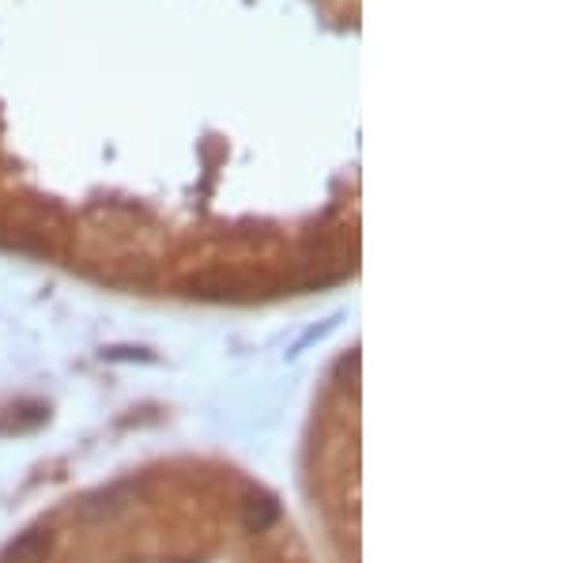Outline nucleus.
<instances>
[{
  "mask_svg": "<svg viewBox=\"0 0 566 563\" xmlns=\"http://www.w3.org/2000/svg\"><path fill=\"white\" fill-rule=\"evenodd\" d=\"M53 533L50 530H27L4 549L0 563H50L53 556Z\"/></svg>",
  "mask_w": 566,
  "mask_h": 563,
  "instance_id": "f257e3e1",
  "label": "nucleus"
},
{
  "mask_svg": "<svg viewBox=\"0 0 566 563\" xmlns=\"http://www.w3.org/2000/svg\"><path fill=\"white\" fill-rule=\"evenodd\" d=\"M239 519L250 533H269L280 522V503L269 492H245L239 503Z\"/></svg>",
  "mask_w": 566,
  "mask_h": 563,
  "instance_id": "f03ea898",
  "label": "nucleus"
}]
</instances>
